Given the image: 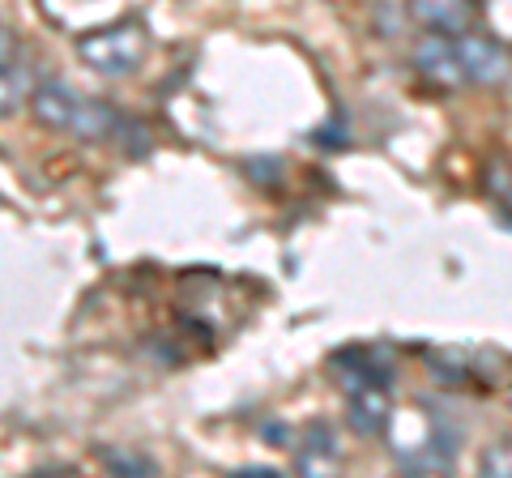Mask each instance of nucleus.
Returning a JSON list of instances; mask_svg holds the SVG:
<instances>
[{
    "label": "nucleus",
    "instance_id": "1",
    "mask_svg": "<svg viewBox=\"0 0 512 478\" xmlns=\"http://www.w3.org/2000/svg\"><path fill=\"white\" fill-rule=\"evenodd\" d=\"M26 107L35 116V124H43L52 133H69L77 141H111L124 129V116L116 107L73 90L69 82H39Z\"/></svg>",
    "mask_w": 512,
    "mask_h": 478
},
{
    "label": "nucleus",
    "instance_id": "2",
    "mask_svg": "<svg viewBox=\"0 0 512 478\" xmlns=\"http://www.w3.org/2000/svg\"><path fill=\"white\" fill-rule=\"evenodd\" d=\"M73 47H77V60H82L90 73H99V77H133L150 56V30H146L141 18H120V22L86 30Z\"/></svg>",
    "mask_w": 512,
    "mask_h": 478
},
{
    "label": "nucleus",
    "instance_id": "3",
    "mask_svg": "<svg viewBox=\"0 0 512 478\" xmlns=\"http://www.w3.org/2000/svg\"><path fill=\"white\" fill-rule=\"evenodd\" d=\"M406 18L423 35L461 39L483 26V0H406Z\"/></svg>",
    "mask_w": 512,
    "mask_h": 478
},
{
    "label": "nucleus",
    "instance_id": "4",
    "mask_svg": "<svg viewBox=\"0 0 512 478\" xmlns=\"http://www.w3.org/2000/svg\"><path fill=\"white\" fill-rule=\"evenodd\" d=\"M453 43H457V60L470 86H504L512 77V52L500 39L483 35V30H470V35H461Z\"/></svg>",
    "mask_w": 512,
    "mask_h": 478
},
{
    "label": "nucleus",
    "instance_id": "5",
    "mask_svg": "<svg viewBox=\"0 0 512 478\" xmlns=\"http://www.w3.org/2000/svg\"><path fill=\"white\" fill-rule=\"evenodd\" d=\"M414 69H419V77H423L427 86H436L444 94L470 86L466 73H461V60H457V43L453 39H440V35L419 39V47H414Z\"/></svg>",
    "mask_w": 512,
    "mask_h": 478
},
{
    "label": "nucleus",
    "instance_id": "6",
    "mask_svg": "<svg viewBox=\"0 0 512 478\" xmlns=\"http://www.w3.org/2000/svg\"><path fill=\"white\" fill-rule=\"evenodd\" d=\"M346 419L355 427L359 436L367 440H380L389 436L393 427V397H389V385H363V389H350L346 393Z\"/></svg>",
    "mask_w": 512,
    "mask_h": 478
},
{
    "label": "nucleus",
    "instance_id": "7",
    "mask_svg": "<svg viewBox=\"0 0 512 478\" xmlns=\"http://www.w3.org/2000/svg\"><path fill=\"white\" fill-rule=\"evenodd\" d=\"M333 368V380L350 393V389H363V385H389L393 372L384 363V350L380 346H350V350H338L329 359Z\"/></svg>",
    "mask_w": 512,
    "mask_h": 478
},
{
    "label": "nucleus",
    "instance_id": "8",
    "mask_svg": "<svg viewBox=\"0 0 512 478\" xmlns=\"http://www.w3.org/2000/svg\"><path fill=\"white\" fill-rule=\"evenodd\" d=\"M338 457V440H333V427L329 423H308L295 440V461L299 470H316L320 461H333Z\"/></svg>",
    "mask_w": 512,
    "mask_h": 478
},
{
    "label": "nucleus",
    "instance_id": "9",
    "mask_svg": "<svg viewBox=\"0 0 512 478\" xmlns=\"http://www.w3.org/2000/svg\"><path fill=\"white\" fill-rule=\"evenodd\" d=\"M35 73H30V65H22V60H13V65L0 69V120L13 116L22 103H30V94H35Z\"/></svg>",
    "mask_w": 512,
    "mask_h": 478
},
{
    "label": "nucleus",
    "instance_id": "10",
    "mask_svg": "<svg viewBox=\"0 0 512 478\" xmlns=\"http://www.w3.org/2000/svg\"><path fill=\"white\" fill-rule=\"evenodd\" d=\"M483 193L500 205L504 214H512V154H495L483 167Z\"/></svg>",
    "mask_w": 512,
    "mask_h": 478
},
{
    "label": "nucleus",
    "instance_id": "11",
    "mask_svg": "<svg viewBox=\"0 0 512 478\" xmlns=\"http://www.w3.org/2000/svg\"><path fill=\"white\" fill-rule=\"evenodd\" d=\"M478 474L487 478H512V436L491 440L483 453H478Z\"/></svg>",
    "mask_w": 512,
    "mask_h": 478
},
{
    "label": "nucleus",
    "instance_id": "12",
    "mask_svg": "<svg viewBox=\"0 0 512 478\" xmlns=\"http://www.w3.org/2000/svg\"><path fill=\"white\" fill-rule=\"evenodd\" d=\"M99 461L107 470H116V474H137V478H146V474H158V461L150 457H141V453H116V449H99Z\"/></svg>",
    "mask_w": 512,
    "mask_h": 478
},
{
    "label": "nucleus",
    "instance_id": "13",
    "mask_svg": "<svg viewBox=\"0 0 512 478\" xmlns=\"http://www.w3.org/2000/svg\"><path fill=\"white\" fill-rule=\"evenodd\" d=\"M13 60H22V43H18V35H13L9 26H0V69L13 65Z\"/></svg>",
    "mask_w": 512,
    "mask_h": 478
},
{
    "label": "nucleus",
    "instance_id": "14",
    "mask_svg": "<svg viewBox=\"0 0 512 478\" xmlns=\"http://www.w3.org/2000/svg\"><path fill=\"white\" fill-rule=\"evenodd\" d=\"M282 470H274V466H239V470H231V478H278Z\"/></svg>",
    "mask_w": 512,
    "mask_h": 478
}]
</instances>
